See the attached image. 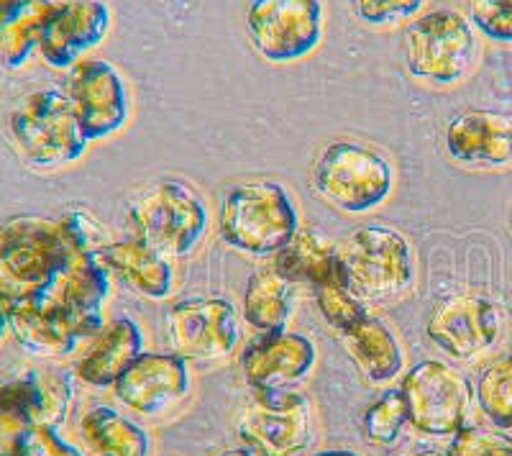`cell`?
I'll use <instances>...</instances> for the list:
<instances>
[{"label": "cell", "mask_w": 512, "mask_h": 456, "mask_svg": "<svg viewBox=\"0 0 512 456\" xmlns=\"http://www.w3.org/2000/svg\"><path fill=\"white\" fill-rule=\"evenodd\" d=\"M100 228L85 213L62 218L13 216L0 223V300L24 303L47 298L70 259Z\"/></svg>", "instance_id": "obj_1"}, {"label": "cell", "mask_w": 512, "mask_h": 456, "mask_svg": "<svg viewBox=\"0 0 512 456\" xmlns=\"http://www.w3.org/2000/svg\"><path fill=\"white\" fill-rule=\"evenodd\" d=\"M218 231L231 249L246 257H274L300 231V213L282 182H239L223 193Z\"/></svg>", "instance_id": "obj_2"}, {"label": "cell", "mask_w": 512, "mask_h": 456, "mask_svg": "<svg viewBox=\"0 0 512 456\" xmlns=\"http://www.w3.org/2000/svg\"><path fill=\"white\" fill-rule=\"evenodd\" d=\"M338 275L361 303H392L418 280V259L402 231L364 226L338 246Z\"/></svg>", "instance_id": "obj_3"}, {"label": "cell", "mask_w": 512, "mask_h": 456, "mask_svg": "<svg viewBox=\"0 0 512 456\" xmlns=\"http://www.w3.org/2000/svg\"><path fill=\"white\" fill-rule=\"evenodd\" d=\"M310 182L336 211L361 216L387 203L395 188V164L372 144L333 139L315 157Z\"/></svg>", "instance_id": "obj_4"}, {"label": "cell", "mask_w": 512, "mask_h": 456, "mask_svg": "<svg viewBox=\"0 0 512 456\" xmlns=\"http://www.w3.org/2000/svg\"><path fill=\"white\" fill-rule=\"evenodd\" d=\"M8 131L18 154L34 170H62L80 162L90 147L70 95L34 90L18 100L8 116Z\"/></svg>", "instance_id": "obj_5"}, {"label": "cell", "mask_w": 512, "mask_h": 456, "mask_svg": "<svg viewBox=\"0 0 512 456\" xmlns=\"http://www.w3.org/2000/svg\"><path fill=\"white\" fill-rule=\"evenodd\" d=\"M210 213L203 195L185 180H162L128 205L131 236L149 241L172 259L195 254L208 234Z\"/></svg>", "instance_id": "obj_6"}, {"label": "cell", "mask_w": 512, "mask_h": 456, "mask_svg": "<svg viewBox=\"0 0 512 456\" xmlns=\"http://www.w3.org/2000/svg\"><path fill=\"white\" fill-rule=\"evenodd\" d=\"M477 59V34L459 11L438 8L415 18L405 31V67L425 85H456L472 75Z\"/></svg>", "instance_id": "obj_7"}, {"label": "cell", "mask_w": 512, "mask_h": 456, "mask_svg": "<svg viewBox=\"0 0 512 456\" xmlns=\"http://www.w3.org/2000/svg\"><path fill=\"white\" fill-rule=\"evenodd\" d=\"M246 34L259 57L274 65H290L320 47L326 11L320 0H251Z\"/></svg>", "instance_id": "obj_8"}, {"label": "cell", "mask_w": 512, "mask_h": 456, "mask_svg": "<svg viewBox=\"0 0 512 456\" xmlns=\"http://www.w3.org/2000/svg\"><path fill=\"white\" fill-rule=\"evenodd\" d=\"M408 421L425 436H454L472 413L474 392L469 380L441 359H423L402 377Z\"/></svg>", "instance_id": "obj_9"}, {"label": "cell", "mask_w": 512, "mask_h": 456, "mask_svg": "<svg viewBox=\"0 0 512 456\" xmlns=\"http://www.w3.org/2000/svg\"><path fill=\"white\" fill-rule=\"evenodd\" d=\"M239 436L254 456H297L313 441V405L303 392L254 390L239 418Z\"/></svg>", "instance_id": "obj_10"}, {"label": "cell", "mask_w": 512, "mask_h": 456, "mask_svg": "<svg viewBox=\"0 0 512 456\" xmlns=\"http://www.w3.org/2000/svg\"><path fill=\"white\" fill-rule=\"evenodd\" d=\"M169 341L185 359L228 357L241 341L239 313L226 298H187L167 313Z\"/></svg>", "instance_id": "obj_11"}, {"label": "cell", "mask_w": 512, "mask_h": 456, "mask_svg": "<svg viewBox=\"0 0 512 456\" xmlns=\"http://www.w3.org/2000/svg\"><path fill=\"white\" fill-rule=\"evenodd\" d=\"M67 95L90 141L118 134L131 116V95L126 80L105 59L77 62L70 70Z\"/></svg>", "instance_id": "obj_12"}, {"label": "cell", "mask_w": 512, "mask_h": 456, "mask_svg": "<svg viewBox=\"0 0 512 456\" xmlns=\"http://www.w3.org/2000/svg\"><path fill=\"white\" fill-rule=\"evenodd\" d=\"M425 331L448 357L469 362L497 344L502 334V316L492 300L479 295H454L433 308Z\"/></svg>", "instance_id": "obj_13"}, {"label": "cell", "mask_w": 512, "mask_h": 456, "mask_svg": "<svg viewBox=\"0 0 512 456\" xmlns=\"http://www.w3.org/2000/svg\"><path fill=\"white\" fill-rule=\"evenodd\" d=\"M111 31V8L103 0H57L36 52L54 70H72Z\"/></svg>", "instance_id": "obj_14"}, {"label": "cell", "mask_w": 512, "mask_h": 456, "mask_svg": "<svg viewBox=\"0 0 512 456\" xmlns=\"http://www.w3.org/2000/svg\"><path fill=\"white\" fill-rule=\"evenodd\" d=\"M116 398L141 416H162L190 392L187 359L172 351H144L113 385Z\"/></svg>", "instance_id": "obj_15"}, {"label": "cell", "mask_w": 512, "mask_h": 456, "mask_svg": "<svg viewBox=\"0 0 512 456\" xmlns=\"http://www.w3.org/2000/svg\"><path fill=\"white\" fill-rule=\"evenodd\" d=\"M70 400V377L52 369H31L0 385V433L16 436L26 428H57L67 416Z\"/></svg>", "instance_id": "obj_16"}, {"label": "cell", "mask_w": 512, "mask_h": 456, "mask_svg": "<svg viewBox=\"0 0 512 456\" xmlns=\"http://www.w3.org/2000/svg\"><path fill=\"white\" fill-rule=\"evenodd\" d=\"M446 152L466 170L512 167V116L500 111H464L446 126Z\"/></svg>", "instance_id": "obj_17"}, {"label": "cell", "mask_w": 512, "mask_h": 456, "mask_svg": "<svg viewBox=\"0 0 512 456\" xmlns=\"http://www.w3.org/2000/svg\"><path fill=\"white\" fill-rule=\"evenodd\" d=\"M318 351L315 344L295 331L262 334L246 344L241 372L251 390H292L313 372Z\"/></svg>", "instance_id": "obj_18"}, {"label": "cell", "mask_w": 512, "mask_h": 456, "mask_svg": "<svg viewBox=\"0 0 512 456\" xmlns=\"http://www.w3.org/2000/svg\"><path fill=\"white\" fill-rule=\"evenodd\" d=\"M100 254H103L108 272L144 298L164 300L169 298L172 287H175L172 257L159 252L157 246L139 239V236H128L123 241L105 244Z\"/></svg>", "instance_id": "obj_19"}, {"label": "cell", "mask_w": 512, "mask_h": 456, "mask_svg": "<svg viewBox=\"0 0 512 456\" xmlns=\"http://www.w3.org/2000/svg\"><path fill=\"white\" fill-rule=\"evenodd\" d=\"M144 354V334L131 318H113L105 323L77 362V377L93 387H113L123 369Z\"/></svg>", "instance_id": "obj_20"}, {"label": "cell", "mask_w": 512, "mask_h": 456, "mask_svg": "<svg viewBox=\"0 0 512 456\" xmlns=\"http://www.w3.org/2000/svg\"><path fill=\"white\" fill-rule=\"evenodd\" d=\"M341 339H344L346 351L356 362L361 375L367 377V382H372V385H387L402 375L405 351H402L395 331L382 318L367 313L349 331H344Z\"/></svg>", "instance_id": "obj_21"}, {"label": "cell", "mask_w": 512, "mask_h": 456, "mask_svg": "<svg viewBox=\"0 0 512 456\" xmlns=\"http://www.w3.org/2000/svg\"><path fill=\"white\" fill-rule=\"evenodd\" d=\"M297 310V285L282 277L274 264L259 267L246 282L244 318L259 334H280L290 328Z\"/></svg>", "instance_id": "obj_22"}, {"label": "cell", "mask_w": 512, "mask_h": 456, "mask_svg": "<svg viewBox=\"0 0 512 456\" xmlns=\"http://www.w3.org/2000/svg\"><path fill=\"white\" fill-rule=\"evenodd\" d=\"M274 269L295 285H320L338 272V246L320 231H297L274 254Z\"/></svg>", "instance_id": "obj_23"}, {"label": "cell", "mask_w": 512, "mask_h": 456, "mask_svg": "<svg viewBox=\"0 0 512 456\" xmlns=\"http://www.w3.org/2000/svg\"><path fill=\"white\" fill-rule=\"evenodd\" d=\"M57 0H13L0 16V62L11 70L21 67L39 49L41 31L47 26Z\"/></svg>", "instance_id": "obj_24"}, {"label": "cell", "mask_w": 512, "mask_h": 456, "mask_svg": "<svg viewBox=\"0 0 512 456\" xmlns=\"http://www.w3.org/2000/svg\"><path fill=\"white\" fill-rule=\"evenodd\" d=\"M82 436L100 456H149L152 451L149 433L108 405H98L85 413Z\"/></svg>", "instance_id": "obj_25"}, {"label": "cell", "mask_w": 512, "mask_h": 456, "mask_svg": "<svg viewBox=\"0 0 512 456\" xmlns=\"http://www.w3.org/2000/svg\"><path fill=\"white\" fill-rule=\"evenodd\" d=\"M477 403L492 426L512 431V354L484 369L477 382Z\"/></svg>", "instance_id": "obj_26"}, {"label": "cell", "mask_w": 512, "mask_h": 456, "mask_svg": "<svg viewBox=\"0 0 512 456\" xmlns=\"http://www.w3.org/2000/svg\"><path fill=\"white\" fill-rule=\"evenodd\" d=\"M315 293V305H318L320 316L331 328H336L338 334L349 331L354 323H359L361 318L367 316L369 310L364 308L359 298L351 293L346 282L341 280V275H333L331 280L320 282V285L313 287Z\"/></svg>", "instance_id": "obj_27"}, {"label": "cell", "mask_w": 512, "mask_h": 456, "mask_svg": "<svg viewBox=\"0 0 512 456\" xmlns=\"http://www.w3.org/2000/svg\"><path fill=\"white\" fill-rule=\"evenodd\" d=\"M410 426L408 405L400 390H387L364 413V433L377 446H392L402 436V428Z\"/></svg>", "instance_id": "obj_28"}, {"label": "cell", "mask_w": 512, "mask_h": 456, "mask_svg": "<svg viewBox=\"0 0 512 456\" xmlns=\"http://www.w3.org/2000/svg\"><path fill=\"white\" fill-rule=\"evenodd\" d=\"M446 456H512V433L502 428L464 426L454 433Z\"/></svg>", "instance_id": "obj_29"}, {"label": "cell", "mask_w": 512, "mask_h": 456, "mask_svg": "<svg viewBox=\"0 0 512 456\" xmlns=\"http://www.w3.org/2000/svg\"><path fill=\"white\" fill-rule=\"evenodd\" d=\"M6 456H82V451L64 441L57 428L41 426L16 433Z\"/></svg>", "instance_id": "obj_30"}, {"label": "cell", "mask_w": 512, "mask_h": 456, "mask_svg": "<svg viewBox=\"0 0 512 456\" xmlns=\"http://www.w3.org/2000/svg\"><path fill=\"white\" fill-rule=\"evenodd\" d=\"M469 13L489 41L512 47V0H469Z\"/></svg>", "instance_id": "obj_31"}, {"label": "cell", "mask_w": 512, "mask_h": 456, "mask_svg": "<svg viewBox=\"0 0 512 456\" xmlns=\"http://www.w3.org/2000/svg\"><path fill=\"white\" fill-rule=\"evenodd\" d=\"M425 0H354L356 16L369 26H395L415 18Z\"/></svg>", "instance_id": "obj_32"}, {"label": "cell", "mask_w": 512, "mask_h": 456, "mask_svg": "<svg viewBox=\"0 0 512 456\" xmlns=\"http://www.w3.org/2000/svg\"><path fill=\"white\" fill-rule=\"evenodd\" d=\"M313 456H361V454H356V451H349V449H326V451H318V454Z\"/></svg>", "instance_id": "obj_33"}, {"label": "cell", "mask_w": 512, "mask_h": 456, "mask_svg": "<svg viewBox=\"0 0 512 456\" xmlns=\"http://www.w3.org/2000/svg\"><path fill=\"white\" fill-rule=\"evenodd\" d=\"M8 331V318H6V305H3V300H0V341H3V336H6Z\"/></svg>", "instance_id": "obj_34"}, {"label": "cell", "mask_w": 512, "mask_h": 456, "mask_svg": "<svg viewBox=\"0 0 512 456\" xmlns=\"http://www.w3.org/2000/svg\"><path fill=\"white\" fill-rule=\"evenodd\" d=\"M221 456H254V454H251V451L246 449V446H241V449H228V451H223Z\"/></svg>", "instance_id": "obj_35"}, {"label": "cell", "mask_w": 512, "mask_h": 456, "mask_svg": "<svg viewBox=\"0 0 512 456\" xmlns=\"http://www.w3.org/2000/svg\"><path fill=\"white\" fill-rule=\"evenodd\" d=\"M402 456H446V454H436V451H413V454H402Z\"/></svg>", "instance_id": "obj_36"}, {"label": "cell", "mask_w": 512, "mask_h": 456, "mask_svg": "<svg viewBox=\"0 0 512 456\" xmlns=\"http://www.w3.org/2000/svg\"><path fill=\"white\" fill-rule=\"evenodd\" d=\"M13 0H0V16H3V13H6V8L11 6Z\"/></svg>", "instance_id": "obj_37"}, {"label": "cell", "mask_w": 512, "mask_h": 456, "mask_svg": "<svg viewBox=\"0 0 512 456\" xmlns=\"http://www.w3.org/2000/svg\"><path fill=\"white\" fill-rule=\"evenodd\" d=\"M0 456H6V454H0Z\"/></svg>", "instance_id": "obj_38"}]
</instances>
